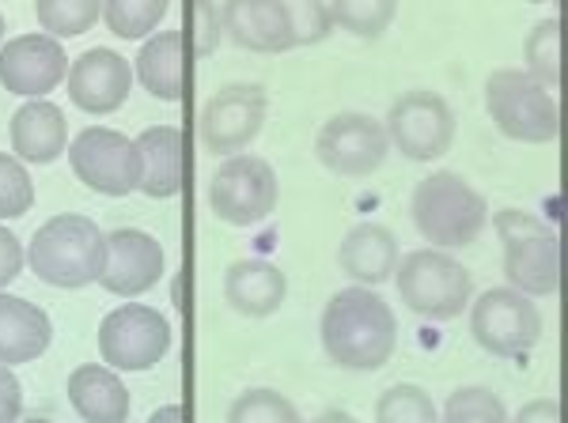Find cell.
I'll return each mask as SVG.
<instances>
[{
  "instance_id": "6da1fadb",
  "label": "cell",
  "mask_w": 568,
  "mask_h": 423,
  "mask_svg": "<svg viewBox=\"0 0 568 423\" xmlns=\"http://www.w3.org/2000/svg\"><path fill=\"white\" fill-rule=\"evenodd\" d=\"M323 348L342 371H379L398 348V318L372 288H345L323 310Z\"/></svg>"
},
{
  "instance_id": "7a4b0ae2",
  "label": "cell",
  "mask_w": 568,
  "mask_h": 423,
  "mask_svg": "<svg viewBox=\"0 0 568 423\" xmlns=\"http://www.w3.org/2000/svg\"><path fill=\"white\" fill-rule=\"evenodd\" d=\"M106 261V235L99 224L80 212H61V216L45 219L34 231L27 265L50 288H88L99 280Z\"/></svg>"
},
{
  "instance_id": "3957f363",
  "label": "cell",
  "mask_w": 568,
  "mask_h": 423,
  "mask_svg": "<svg viewBox=\"0 0 568 423\" xmlns=\"http://www.w3.org/2000/svg\"><path fill=\"white\" fill-rule=\"evenodd\" d=\"M409 212H414V227L425 235V243L444 254L470 246L489 219L485 197L455 171H436L425 182H417Z\"/></svg>"
},
{
  "instance_id": "277c9868",
  "label": "cell",
  "mask_w": 568,
  "mask_h": 423,
  "mask_svg": "<svg viewBox=\"0 0 568 423\" xmlns=\"http://www.w3.org/2000/svg\"><path fill=\"white\" fill-rule=\"evenodd\" d=\"M500 243H504V276L508 288L527 299L557 296L561 288V238L549 231L535 212L504 208L493 216Z\"/></svg>"
},
{
  "instance_id": "5b68a950",
  "label": "cell",
  "mask_w": 568,
  "mask_h": 423,
  "mask_svg": "<svg viewBox=\"0 0 568 423\" xmlns=\"http://www.w3.org/2000/svg\"><path fill=\"white\" fill-rule=\"evenodd\" d=\"M485 106L508 141L549 144L561 133V110L554 91H546L524 69H493L485 80Z\"/></svg>"
},
{
  "instance_id": "8992f818",
  "label": "cell",
  "mask_w": 568,
  "mask_h": 423,
  "mask_svg": "<svg viewBox=\"0 0 568 423\" xmlns=\"http://www.w3.org/2000/svg\"><path fill=\"white\" fill-rule=\"evenodd\" d=\"M398 296L425 321H452L470 307L474 276L444 250H414L394 269Z\"/></svg>"
},
{
  "instance_id": "52a82bcc",
  "label": "cell",
  "mask_w": 568,
  "mask_h": 423,
  "mask_svg": "<svg viewBox=\"0 0 568 423\" xmlns=\"http://www.w3.org/2000/svg\"><path fill=\"white\" fill-rule=\"evenodd\" d=\"M205 200L213 208V216L224 219V224L254 227L262 219H270L281 200L277 171L265 159H258V155H232L213 174Z\"/></svg>"
},
{
  "instance_id": "ba28073f",
  "label": "cell",
  "mask_w": 568,
  "mask_h": 423,
  "mask_svg": "<svg viewBox=\"0 0 568 423\" xmlns=\"http://www.w3.org/2000/svg\"><path fill=\"white\" fill-rule=\"evenodd\" d=\"M470 333L497 360H524L542 337V314L516 288H489L470 307Z\"/></svg>"
},
{
  "instance_id": "9c48e42d",
  "label": "cell",
  "mask_w": 568,
  "mask_h": 423,
  "mask_svg": "<svg viewBox=\"0 0 568 423\" xmlns=\"http://www.w3.org/2000/svg\"><path fill=\"white\" fill-rule=\"evenodd\" d=\"M387 136L409 163H433L455 144V110L436 91H406L387 110Z\"/></svg>"
},
{
  "instance_id": "30bf717a",
  "label": "cell",
  "mask_w": 568,
  "mask_h": 423,
  "mask_svg": "<svg viewBox=\"0 0 568 423\" xmlns=\"http://www.w3.org/2000/svg\"><path fill=\"white\" fill-rule=\"evenodd\" d=\"M315 155L329 174H342V178H368V174L379 171L390 155L387 125L372 114H356V110L334 114L323 128H318Z\"/></svg>"
},
{
  "instance_id": "8fae6325",
  "label": "cell",
  "mask_w": 568,
  "mask_h": 423,
  "mask_svg": "<svg viewBox=\"0 0 568 423\" xmlns=\"http://www.w3.org/2000/svg\"><path fill=\"white\" fill-rule=\"evenodd\" d=\"M69 163L72 174L103 197H125V193L141 189V152L130 136L114 133V128H84L69 144Z\"/></svg>"
},
{
  "instance_id": "7c38bea8",
  "label": "cell",
  "mask_w": 568,
  "mask_h": 423,
  "mask_svg": "<svg viewBox=\"0 0 568 423\" xmlns=\"http://www.w3.org/2000/svg\"><path fill=\"white\" fill-rule=\"evenodd\" d=\"M171 348V326L155 307L130 302V307L110 310L99 326V352L106 367L118 371H149L168 355Z\"/></svg>"
},
{
  "instance_id": "4fadbf2b",
  "label": "cell",
  "mask_w": 568,
  "mask_h": 423,
  "mask_svg": "<svg viewBox=\"0 0 568 423\" xmlns=\"http://www.w3.org/2000/svg\"><path fill=\"white\" fill-rule=\"evenodd\" d=\"M265 110H270V99H265L262 84L220 87L197 114L201 144L213 155H227L232 159V155H240L262 133Z\"/></svg>"
},
{
  "instance_id": "5bb4252c",
  "label": "cell",
  "mask_w": 568,
  "mask_h": 423,
  "mask_svg": "<svg viewBox=\"0 0 568 423\" xmlns=\"http://www.w3.org/2000/svg\"><path fill=\"white\" fill-rule=\"evenodd\" d=\"M65 45L50 34H20L0 45V87L8 95H23L27 103H39L69 76Z\"/></svg>"
},
{
  "instance_id": "9a60e30c",
  "label": "cell",
  "mask_w": 568,
  "mask_h": 423,
  "mask_svg": "<svg viewBox=\"0 0 568 423\" xmlns=\"http://www.w3.org/2000/svg\"><path fill=\"white\" fill-rule=\"evenodd\" d=\"M163 246L155 243L149 231H136V227H118L106 235V261L99 272V283L110 296H144L149 288H155L163 276Z\"/></svg>"
},
{
  "instance_id": "2e32d148",
  "label": "cell",
  "mask_w": 568,
  "mask_h": 423,
  "mask_svg": "<svg viewBox=\"0 0 568 423\" xmlns=\"http://www.w3.org/2000/svg\"><path fill=\"white\" fill-rule=\"evenodd\" d=\"M133 64L122 53L95 45L69 64V99L88 114H114L130 99Z\"/></svg>"
},
{
  "instance_id": "e0dca14e",
  "label": "cell",
  "mask_w": 568,
  "mask_h": 423,
  "mask_svg": "<svg viewBox=\"0 0 568 423\" xmlns=\"http://www.w3.org/2000/svg\"><path fill=\"white\" fill-rule=\"evenodd\" d=\"M190 34L182 31H160L141 45L133 69L141 87L155 95L160 103H179L190 84Z\"/></svg>"
},
{
  "instance_id": "ac0fdd59",
  "label": "cell",
  "mask_w": 568,
  "mask_h": 423,
  "mask_svg": "<svg viewBox=\"0 0 568 423\" xmlns=\"http://www.w3.org/2000/svg\"><path fill=\"white\" fill-rule=\"evenodd\" d=\"M141 152V193L155 200L175 197L186 182V136L175 125H152L136 136Z\"/></svg>"
},
{
  "instance_id": "d6986e66",
  "label": "cell",
  "mask_w": 568,
  "mask_h": 423,
  "mask_svg": "<svg viewBox=\"0 0 568 423\" xmlns=\"http://www.w3.org/2000/svg\"><path fill=\"white\" fill-rule=\"evenodd\" d=\"M224 16V34H232L235 45L254 53H284L296 45L292 39L288 4H270V0H235L220 8Z\"/></svg>"
},
{
  "instance_id": "ffe728a7",
  "label": "cell",
  "mask_w": 568,
  "mask_h": 423,
  "mask_svg": "<svg viewBox=\"0 0 568 423\" xmlns=\"http://www.w3.org/2000/svg\"><path fill=\"white\" fill-rule=\"evenodd\" d=\"M337 265H342V272L349 276L356 288L387 283L394 269H398V238L383 224H356L353 231L342 238Z\"/></svg>"
},
{
  "instance_id": "44dd1931",
  "label": "cell",
  "mask_w": 568,
  "mask_h": 423,
  "mask_svg": "<svg viewBox=\"0 0 568 423\" xmlns=\"http://www.w3.org/2000/svg\"><path fill=\"white\" fill-rule=\"evenodd\" d=\"M12 152L20 163H53L69 148V122L50 99L23 103L12 114Z\"/></svg>"
},
{
  "instance_id": "7402d4cb",
  "label": "cell",
  "mask_w": 568,
  "mask_h": 423,
  "mask_svg": "<svg viewBox=\"0 0 568 423\" xmlns=\"http://www.w3.org/2000/svg\"><path fill=\"white\" fill-rule=\"evenodd\" d=\"M224 296L232 302V310H240L246 318H270L281 310L284 296H288V280L277 265L270 261H235L224 272Z\"/></svg>"
},
{
  "instance_id": "603a6c76",
  "label": "cell",
  "mask_w": 568,
  "mask_h": 423,
  "mask_svg": "<svg viewBox=\"0 0 568 423\" xmlns=\"http://www.w3.org/2000/svg\"><path fill=\"white\" fill-rule=\"evenodd\" d=\"M53 326L45 310L31 307L20 296H4L0 291V367L31 363L50 348Z\"/></svg>"
},
{
  "instance_id": "cb8c5ba5",
  "label": "cell",
  "mask_w": 568,
  "mask_h": 423,
  "mask_svg": "<svg viewBox=\"0 0 568 423\" xmlns=\"http://www.w3.org/2000/svg\"><path fill=\"white\" fill-rule=\"evenodd\" d=\"M69 401L88 423H125L130 420V390L110 367L84 363L69 374Z\"/></svg>"
},
{
  "instance_id": "d4e9b609",
  "label": "cell",
  "mask_w": 568,
  "mask_h": 423,
  "mask_svg": "<svg viewBox=\"0 0 568 423\" xmlns=\"http://www.w3.org/2000/svg\"><path fill=\"white\" fill-rule=\"evenodd\" d=\"M524 61H527V76H535L546 91H554L561 84V20L549 16L530 27L527 42H524Z\"/></svg>"
},
{
  "instance_id": "484cf974",
  "label": "cell",
  "mask_w": 568,
  "mask_h": 423,
  "mask_svg": "<svg viewBox=\"0 0 568 423\" xmlns=\"http://www.w3.org/2000/svg\"><path fill=\"white\" fill-rule=\"evenodd\" d=\"M34 16H39L42 31L61 42L91 31V27L103 20V4H95V0H42L34 8Z\"/></svg>"
},
{
  "instance_id": "4316f807",
  "label": "cell",
  "mask_w": 568,
  "mask_h": 423,
  "mask_svg": "<svg viewBox=\"0 0 568 423\" xmlns=\"http://www.w3.org/2000/svg\"><path fill=\"white\" fill-rule=\"evenodd\" d=\"M171 12L168 0H106L103 4V23L118 39H144L163 23V16Z\"/></svg>"
},
{
  "instance_id": "83f0119b",
  "label": "cell",
  "mask_w": 568,
  "mask_h": 423,
  "mask_svg": "<svg viewBox=\"0 0 568 423\" xmlns=\"http://www.w3.org/2000/svg\"><path fill=\"white\" fill-rule=\"evenodd\" d=\"M375 423H439V416L428 390L414 382H398L375 401Z\"/></svg>"
},
{
  "instance_id": "f1b7e54d",
  "label": "cell",
  "mask_w": 568,
  "mask_h": 423,
  "mask_svg": "<svg viewBox=\"0 0 568 423\" xmlns=\"http://www.w3.org/2000/svg\"><path fill=\"white\" fill-rule=\"evenodd\" d=\"M227 423H304L284 393L277 390H243L227 409Z\"/></svg>"
},
{
  "instance_id": "f546056e",
  "label": "cell",
  "mask_w": 568,
  "mask_h": 423,
  "mask_svg": "<svg viewBox=\"0 0 568 423\" xmlns=\"http://www.w3.org/2000/svg\"><path fill=\"white\" fill-rule=\"evenodd\" d=\"M439 423H511L508 409L493 390L485 385H463L444 404V420Z\"/></svg>"
},
{
  "instance_id": "4dcf8cb0",
  "label": "cell",
  "mask_w": 568,
  "mask_h": 423,
  "mask_svg": "<svg viewBox=\"0 0 568 423\" xmlns=\"http://www.w3.org/2000/svg\"><path fill=\"white\" fill-rule=\"evenodd\" d=\"M326 8H329V20L337 27H345V31L361 34V39H379L394 23V12H398L390 0H368V4L345 0V4H326Z\"/></svg>"
},
{
  "instance_id": "1f68e13d",
  "label": "cell",
  "mask_w": 568,
  "mask_h": 423,
  "mask_svg": "<svg viewBox=\"0 0 568 423\" xmlns=\"http://www.w3.org/2000/svg\"><path fill=\"white\" fill-rule=\"evenodd\" d=\"M34 205V182L16 155H0V219L27 216Z\"/></svg>"
},
{
  "instance_id": "d6a6232c",
  "label": "cell",
  "mask_w": 568,
  "mask_h": 423,
  "mask_svg": "<svg viewBox=\"0 0 568 423\" xmlns=\"http://www.w3.org/2000/svg\"><path fill=\"white\" fill-rule=\"evenodd\" d=\"M288 20H292V39H296V45L323 42L329 34V27H334L326 4H288Z\"/></svg>"
},
{
  "instance_id": "836d02e7",
  "label": "cell",
  "mask_w": 568,
  "mask_h": 423,
  "mask_svg": "<svg viewBox=\"0 0 568 423\" xmlns=\"http://www.w3.org/2000/svg\"><path fill=\"white\" fill-rule=\"evenodd\" d=\"M220 34H224V16H220V8L194 4V45H190V53H194V58H213Z\"/></svg>"
},
{
  "instance_id": "e575fe53",
  "label": "cell",
  "mask_w": 568,
  "mask_h": 423,
  "mask_svg": "<svg viewBox=\"0 0 568 423\" xmlns=\"http://www.w3.org/2000/svg\"><path fill=\"white\" fill-rule=\"evenodd\" d=\"M23 265H27L23 243L8 227H0V288H8L23 272Z\"/></svg>"
},
{
  "instance_id": "d590c367",
  "label": "cell",
  "mask_w": 568,
  "mask_h": 423,
  "mask_svg": "<svg viewBox=\"0 0 568 423\" xmlns=\"http://www.w3.org/2000/svg\"><path fill=\"white\" fill-rule=\"evenodd\" d=\"M23 412V390L8 367H0V423H16Z\"/></svg>"
},
{
  "instance_id": "8d00e7d4",
  "label": "cell",
  "mask_w": 568,
  "mask_h": 423,
  "mask_svg": "<svg viewBox=\"0 0 568 423\" xmlns=\"http://www.w3.org/2000/svg\"><path fill=\"white\" fill-rule=\"evenodd\" d=\"M516 423H561V404L554 398H538L516 412Z\"/></svg>"
},
{
  "instance_id": "74e56055",
  "label": "cell",
  "mask_w": 568,
  "mask_h": 423,
  "mask_svg": "<svg viewBox=\"0 0 568 423\" xmlns=\"http://www.w3.org/2000/svg\"><path fill=\"white\" fill-rule=\"evenodd\" d=\"M149 423H190V409L186 404H163V409H155Z\"/></svg>"
},
{
  "instance_id": "f35d334b",
  "label": "cell",
  "mask_w": 568,
  "mask_h": 423,
  "mask_svg": "<svg viewBox=\"0 0 568 423\" xmlns=\"http://www.w3.org/2000/svg\"><path fill=\"white\" fill-rule=\"evenodd\" d=\"M311 423H361V420L349 416V412H342V409H329V412H323V416H315Z\"/></svg>"
},
{
  "instance_id": "ab89813d",
  "label": "cell",
  "mask_w": 568,
  "mask_h": 423,
  "mask_svg": "<svg viewBox=\"0 0 568 423\" xmlns=\"http://www.w3.org/2000/svg\"><path fill=\"white\" fill-rule=\"evenodd\" d=\"M23 423H53V420H23Z\"/></svg>"
},
{
  "instance_id": "60d3db41",
  "label": "cell",
  "mask_w": 568,
  "mask_h": 423,
  "mask_svg": "<svg viewBox=\"0 0 568 423\" xmlns=\"http://www.w3.org/2000/svg\"><path fill=\"white\" fill-rule=\"evenodd\" d=\"M0 34H4V16H0Z\"/></svg>"
}]
</instances>
